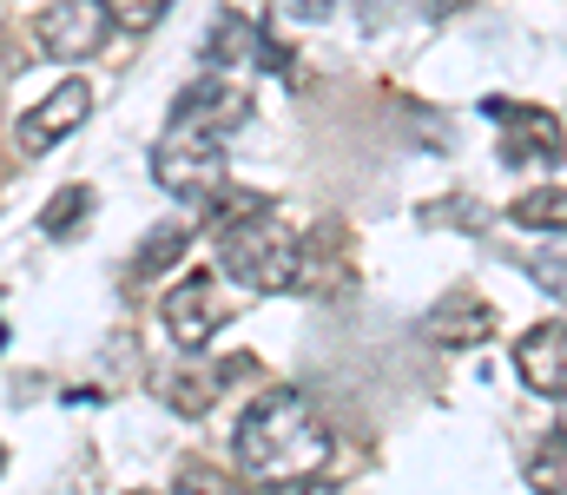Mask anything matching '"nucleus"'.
<instances>
[{"mask_svg":"<svg viewBox=\"0 0 567 495\" xmlns=\"http://www.w3.org/2000/svg\"><path fill=\"white\" fill-rule=\"evenodd\" d=\"M218 324H225L218 278L192 271L185 285H172V291H165V330H172V343H178V350H205V343L218 337Z\"/></svg>","mask_w":567,"mask_h":495,"instance_id":"423d86ee","label":"nucleus"},{"mask_svg":"<svg viewBox=\"0 0 567 495\" xmlns=\"http://www.w3.org/2000/svg\"><path fill=\"white\" fill-rule=\"evenodd\" d=\"M488 330H495V318H488L482 305H449V311L429 318V337H435V343H482Z\"/></svg>","mask_w":567,"mask_h":495,"instance_id":"f8f14e48","label":"nucleus"},{"mask_svg":"<svg viewBox=\"0 0 567 495\" xmlns=\"http://www.w3.org/2000/svg\"><path fill=\"white\" fill-rule=\"evenodd\" d=\"M152 172H158V185L178 192V198H218V185H225V146H218V140L165 133V146L152 153Z\"/></svg>","mask_w":567,"mask_h":495,"instance_id":"7ed1b4c3","label":"nucleus"},{"mask_svg":"<svg viewBox=\"0 0 567 495\" xmlns=\"http://www.w3.org/2000/svg\"><path fill=\"white\" fill-rule=\"evenodd\" d=\"M86 113H93V86H86V80H60L40 106L20 113L13 146H20V153H47V146H60L73 126H86Z\"/></svg>","mask_w":567,"mask_h":495,"instance_id":"39448f33","label":"nucleus"},{"mask_svg":"<svg viewBox=\"0 0 567 495\" xmlns=\"http://www.w3.org/2000/svg\"><path fill=\"white\" fill-rule=\"evenodd\" d=\"M528 483H535L542 495H567V436L528 456Z\"/></svg>","mask_w":567,"mask_h":495,"instance_id":"2eb2a0df","label":"nucleus"},{"mask_svg":"<svg viewBox=\"0 0 567 495\" xmlns=\"http://www.w3.org/2000/svg\"><path fill=\"white\" fill-rule=\"evenodd\" d=\"M238 470L265 476V483H297V476H317L330 463V430L317 423V410L303 403V390H265L245 416H238Z\"/></svg>","mask_w":567,"mask_h":495,"instance_id":"f257e3e1","label":"nucleus"},{"mask_svg":"<svg viewBox=\"0 0 567 495\" xmlns=\"http://www.w3.org/2000/svg\"><path fill=\"white\" fill-rule=\"evenodd\" d=\"M561 403H567V396H561ZM561 436H567V410H561Z\"/></svg>","mask_w":567,"mask_h":495,"instance_id":"412c9836","label":"nucleus"},{"mask_svg":"<svg viewBox=\"0 0 567 495\" xmlns=\"http://www.w3.org/2000/svg\"><path fill=\"white\" fill-rule=\"evenodd\" d=\"M488 113L508 126V140H502V146H508V159H515V165H522V159L555 165L567 153V146H561V120H555V113H535V106H488Z\"/></svg>","mask_w":567,"mask_h":495,"instance_id":"1a4fd4ad","label":"nucleus"},{"mask_svg":"<svg viewBox=\"0 0 567 495\" xmlns=\"http://www.w3.org/2000/svg\"><path fill=\"white\" fill-rule=\"evenodd\" d=\"M522 271H528L548 298H561V305H567V238H555V245H535V251L522 258Z\"/></svg>","mask_w":567,"mask_h":495,"instance_id":"4468645a","label":"nucleus"},{"mask_svg":"<svg viewBox=\"0 0 567 495\" xmlns=\"http://www.w3.org/2000/svg\"><path fill=\"white\" fill-rule=\"evenodd\" d=\"M297 7H303V13H323V7H330V0H297Z\"/></svg>","mask_w":567,"mask_h":495,"instance_id":"aec40b11","label":"nucleus"},{"mask_svg":"<svg viewBox=\"0 0 567 495\" xmlns=\"http://www.w3.org/2000/svg\"><path fill=\"white\" fill-rule=\"evenodd\" d=\"M133 495H152V489H133Z\"/></svg>","mask_w":567,"mask_h":495,"instance_id":"4be33fe9","label":"nucleus"},{"mask_svg":"<svg viewBox=\"0 0 567 495\" xmlns=\"http://www.w3.org/2000/svg\"><path fill=\"white\" fill-rule=\"evenodd\" d=\"M508 218L515 225H535V231H567V192L561 185H535V192H522L508 205Z\"/></svg>","mask_w":567,"mask_h":495,"instance_id":"9b49d317","label":"nucleus"},{"mask_svg":"<svg viewBox=\"0 0 567 495\" xmlns=\"http://www.w3.org/2000/svg\"><path fill=\"white\" fill-rule=\"evenodd\" d=\"M106 13H113V27H126V33H145L158 13H165V0H100Z\"/></svg>","mask_w":567,"mask_h":495,"instance_id":"f3484780","label":"nucleus"},{"mask_svg":"<svg viewBox=\"0 0 567 495\" xmlns=\"http://www.w3.org/2000/svg\"><path fill=\"white\" fill-rule=\"evenodd\" d=\"M86 212H93V192H86V185H66V192H53V205L40 212V231L73 238V231L86 225Z\"/></svg>","mask_w":567,"mask_h":495,"instance_id":"ddd939ff","label":"nucleus"},{"mask_svg":"<svg viewBox=\"0 0 567 495\" xmlns=\"http://www.w3.org/2000/svg\"><path fill=\"white\" fill-rule=\"evenodd\" d=\"M172 495H245V489H238L231 476H212V470H185Z\"/></svg>","mask_w":567,"mask_h":495,"instance_id":"a211bd4d","label":"nucleus"},{"mask_svg":"<svg viewBox=\"0 0 567 495\" xmlns=\"http://www.w3.org/2000/svg\"><path fill=\"white\" fill-rule=\"evenodd\" d=\"M185 238H192L185 225H165V231H152V238H145V251H140V265H133V271H158V265H172V258L185 251Z\"/></svg>","mask_w":567,"mask_h":495,"instance_id":"dca6fc26","label":"nucleus"},{"mask_svg":"<svg viewBox=\"0 0 567 495\" xmlns=\"http://www.w3.org/2000/svg\"><path fill=\"white\" fill-rule=\"evenodd\" d=\"M251 120V100L231 86V80H192L178 100H172V126L165 133H185V140H218L231 126Z\"/></svg>","mask_w":567,"mask_h":495,"instance_id":"20e7f679","label":"nucleus"},{"mask_svg":"<svg viewBox=\"0 0 567 495\" xmlns=\"http://www.w3.org/2000/svg\"><path fill=\"white\" fill-rule=\"evenodd\" d=\"M265 495H330L317 476H297V483H265Z\"/></svg>","mask_w":567,"mask_h":495,"instance_id":"6ab92c4d","label":"nucleus"},{"mask_svg":"<svg viewBox=\"0 0 567 495\" xmlns=\"http://www.w3.org/2000/svg\"><path fill=\"white\" fill-rule=\"evenodd\" d=\"M258 40H265V33H258L251 20L218 13V20H212V40H205V60H218V66H225V60H245V53H258V60H265V47H258Z\"/></svg>","mask_w":567,"mask_h":495,"instance_id":"9d476101","label":"nucleus"},{"mask_svg":"<svg viewBox=\"0 0 567 495\" xmlns=\"http://www.w3.org/2000/svg\"><path fill=\"white\" fill-rule=\"evenodd\" d=\"M218 265L245 291H290L303 278V245L284 231L271 212H251V218L218 231Z\"/></svg>","mask_w":567,"mask_h":495,"instance_id":"f03ea898","label":"nucleus"},{"mask_svg":"<svg viewBox=\"0 0 567 495\" xmlns=\"http://www.w3.org/2000/svg\"><path fill=\"white\" fill-rule=\"evenodd\" d=\"M106 27H113V13L100 7V0H60V7H47L40 13V53H53V60H80V53H93L100 40H106Z\"/></svg>","mask_w":567,"mask_h":495,"instance_id":"0eeeda50","label":"nucleus"},{"mask_svg":"<svg viewBox=\"0 0 567 495\" xmlns=\"http://www.w3.org/2000/svg\"><path fill=\"white\" fill-rule=\"evenodd\" d=\"M515 370H522V383L528 390H542V396H567V324H535L522 343H515Z\"/></svg>","mask_w":567,"mask_h":495,"instance_id":"6e6552de","label":"nucleus"}]
</instances>
